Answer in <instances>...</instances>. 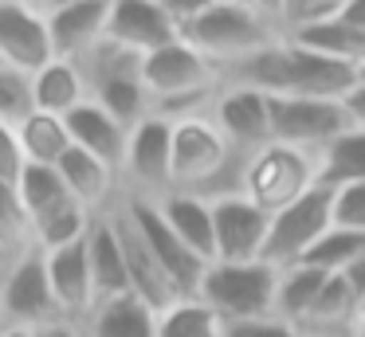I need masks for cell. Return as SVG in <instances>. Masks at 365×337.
Returning a JSON list of instances; mask_svg holds the SVG:
<instances>
[{
    "label": "cell",
    "instance_id": "cell-45",
    "mask_svg": "<svg viewBox=\"0 0 365 337\" xmlns=\"http://www.w3.org/2000/svg\"><path fill=\"white\" fill-rule=\"evenodd\" d=\"M0 4H12V0H0Z\"/></svg>",
    "mask_w": 365,
    "mask_h": 337
},
{
    "label": "cell",
    "instance_id": "cell-7",
    "mask_svg": "<svg viewBox=\"0 0 365 337\" xmlns=\"http://www.w3.org/2000/svg\"><path fill=\"white\" fill-rule=\"evenodd\" d=\"M349 125L354 122H349L341 98H291V94L267 98V130L275 145L318 157Z\"/></svg>",
    "mask_w": 365,
    "mask_h": 337
},
{
    "label": "cell",
    "instance_id": "cell-25",
    "mask_svg": "<svg viewBox=\"0 0 365 337\" xmlns=\"http://www.w3.org/2000/svg\"><path fill=\"white\" fill-rule=\"evenodd\" d=\"M20 133V149H24L28 165H43V169H56L59 161L71 149V133H67V122L56 114H28L24 122L16 125Z\"/></svg>",
    "mask_w": 365,
    "mask_h": 337
},
{
    "label": "cell",
    "instance_id": "cell-24",
    "mask_svg": "<svg viewBox=\"0 0 365 337\" xmlns=\"http://www.w3.org/2000/svg\"><path fill=\"white\" fill-rule=\"evenodd\" d=\"M314 161H318V185L322 188L365 185V130L349 125V130L338 133Z\"/></svg>",
    "mask_w": 365,
    "mask_h": 337
},
{
    "label": "cell",
    "instance_id": "cell-31",
    "mask_svg": "<svg viewBox=\"0 0 365 337\" xmlns=\"http://www.w3.org/2000/svg\"><path fill=\"white\" fill-rule=\"evenodd\" d=\"M28 114H36L32 102V75L12 67H0V122L20 125Z\"/></svg>",
    "mask_w": 365,
    "mask_h": 337
},
{
    "label": "cell",
    "instance_id": "cell-33",
    "mask_svg": "<svg viewBox=\"0 0 365 337\" xmlns=\"http://www.w3.org/2000/svg\"><path fill=\"white\" fill-rule=\"evenodd\" d=\"M330 216H334V227L365 235V185L330 188Z\"/></svg>",
    "mask_w": 365,
    "mask_h": 337
},
{
    "label": "cell",
    "instance_id": "cell-32",
    "mask_svg": "<svg viewBox=\"0 0 365 337\" xmlns=\"http://www.w3.org/2000/svg\"><path fill=\"white\" fill-rule=\"evenodd\" d=\"M341 4L346 0H283V20H279V28H283V36H291V31L326 24L341 12Z\"/></svg>",
    "mask_w": 365,
    "mask_h": 337
},
{
    "label": "cell",
    "instance_id": "cell-9",
    "mask_svg": "<svg viewBox=\"0 0 365 337\" xmlns=\"http://www.w3.org/2000/svg\"><path fill=\"white\" fill-rule=\"evenodd\" d=\"M126 196L158 200L173 188V122L161 114H150L130 130L126 161H122Z\"/></svg>",
    "mask_w": 365,
    "mask_h": 337
},
{
    "label": "cell",
    "instance_id": "cell-20",
    "mask_svg": "<svg viewBox=\"0 0 365 337\" xmlns=\"http://www.w3.org/2000/svg\"><path fill=\"white\" fill-rule=\"evenodd\" d=\"M158 212L169 232L185 243L208 266L216 263V235H212V204L197 192H165L158 196Z\"/></svg>",
    "mask_w": 365,
    "mask_h": 337
},
{
    "label": "cell",
    "instance_id": "cell-5",
    "mask_svg": "<svg viewBox=\"0 0 365 337\" xmlns=\"http://www.w3.org/2000/svg\"><path fill=\"white\" fill-rule=\"evenodd\" d=\"M275 286L279 271L259 263H212L205 271L197 298L220 321H247L275 313Z\"/></svg>",
    "mask_w": 365,
    "mask_h": 337
},
{
    "label": "cell",
    "instance_id": "cell-15",
    "mask_svg": "<svg viewBox=\"0 0 365 337\" xmlns=\"http://www.w3.org/2000/svg\"><path fill=\"white\" fill-rule=\"evenodd\" d=\"M40 255H43V266H48V282H51V294L59 302L63 321L83 326L87 313L95 310V282H91L87 239L67 243V247H56V251H40Z\"/></svg>",
    "mask_w": 365,
    "mask_h": 337
},
{
    "label": "cell",
    "instance_id": "cell-18",
    "mask_svg": "<svg viewBox=\"0 0 365 337\" xmlns=\"http://www.w3.org/2000/svg\"><path fill=\"white\" fill-rule=\"evenodd\" d=\"M63 122H67V133H71V145H75V149L98 157V161L110 165V169L122 177V161H126L130 130L118 122V118H110L103 106H98V102L87 98L79 110H71Z\"/></svg>",
    "mask_w": 365,
    "mask_h": 337
},
{
    "label": "cell",
    "instance_id": "cell-39",
    "mask_svg": "<svg viewBox=\"0 0 365 337\" xmlns=\"http://www.w3.org/2000/svg\"><path fill=\"white\" fill-rule=\"evenodd\" d=\"M334 20H341V24H349V28L365 31V0H346V4H341V12L334 16Z\"/></svg>",
    "mask_w": 365,
    "mask_h": 337
},
{
    "label": "cell",
    "instance_id": "cell-2",
    "mask_svg": "<svg viewBox=\"0 0 365 337\" xmlns=\"http://www.w3.org/2000/svg\"><path fill=\"white\" fill-rule=\"evenodd\" d=\"M142 86L150 94L153 114L161 118H189L205 114L220 90V71L185 39L158 47L153 55L142 59Z\"/></svg>",
    "mask_w": 365,
    "mask_h": 337
},
{
    "label": "cell",
    "instance_id": "cell-13",
    "mask_svg": "<svg viewBox=\"0 0 365 337\" xmlns=\"http://www.w3.org/2000/svg\"><path fill=\"white\" fill-rule=\"evenodd\" d=\"M212 204V235H216V263H259L263 239H267L271 216L259 212L244 192L220 196Z\"/></svg>",
    "mask_w": 365,
    "mask_h": 337
},
{
    "label": "cell",
    "instance_id": "cell-17",
    "mask_svg": "<svg viewBox=\"0 0 365 337\" xmlns=\"http://www.w3.org/2000/svg\"><path fill=\"white\" fill-rule=\"evenodd\" d=\"M48 12V36L56 59L79 63L106 39V20H110V0H79V4L43 8Z\"/></svg>",
    "mask_w": 365,
    "mask_h": 337
},
{
    "label": "cell",
    "instance_id": "cell-34",
    "mask_svg": "<svg viewBox=\"0 0 365 337\" xmlns=\"http://www.w3.org/2000/svg\"><path fill=\"white\" fill-rule=\"evenodd\" d=\"M224 337H299V329L287 326L283 318H247V321H224Z\"/></svg>",
    "mask_w": 365,
    "mask_h": 337
},
{
    "label": "cell",
    "instance_id": "cell-10",
    "mask_svg": "<svg viewBox=\"0 0 365 337\" xmlns=\"http://www.w3.org/2000/svg\"><path fill=\"white\" fill-rule=\"evenodd\" d=\"M122 204H126V212L134 216L138 232L145 235V243H150V251L158 255L161 271H165L169 282L177 286V294H181V298H197L200 282H205L208 263H205V259H197L173 232H169V224L161 219V212H158V200H145V196H126V192H122Z\"/></svg>",
    "mask_w": 365,
    "mask_h": 337
},
{
    "label": "cell",
    "instance_id": "cell-21",
    "mask_svg": "<svg viewBox=\"0 0 365 337\" xmlns=\"http://www.w3.org/2000/svg\"><path fill=\"white\" fill-rule=\"evenodd\" d=\"M87 259H91V282H95V306L130 294L126 259H122L118 235H114L106 212L95 216V224H91V232H87Z\"/></svg>",
    "mask_w": 365,
    "mask_h": 337
},
{
    "label": "cell",
    "instance_id": "cell-23",
    "mask_svg": "<svg viewBox=\"0 0 365 337\" xmlns=\"http://www.w3.org/2000/svg\"><path fill=\"white\" fill-rule=\"evenodd\" d=\"M83 329H87V337H158V313L142 298L126 294L95 306L83 321Z\"/></svg>",
    "mask_w": 365,
    "mask_h": 337
},
{
    "label": "cell",
    "instance_id": "cell-8",
    "mask_svg": "<svg viewBox=\"0 0 365 337\" xmlns=\"http://www.w3.org/2000/svg\"><path fill=\"white\" fill-rule=\"evenodd\" d=\"M334 227L330 216V188H310L302 200H294L291 208L275 212L267 224V239H263V263L275 266V271H287V266L302 263L310 255L318 239Z\"/></svg>",
    "mask_w": 365,
    "mask_h": 337
},
{
    "label": "cell",
    "instance_id": "cell-36",
    "mask_svg": "<svg viewBox=\"0 0 365 337\" xmlns=\"http://www.w3.org/2000/svg\"><path fill=\"white\" fill-rule=\"evenodd\" d=\"M153 4H158L161 12H165L169 20L177 24V28H185V24L197 20V16L205 12L208 4H216V0H153Z\"/></svg>",
    "mask_w": 365,
    "mask_h": 337
},
{
    "label": "cell",
    "instance_id": "cell-3",
    "mask_svg": "<svg viewBox=\"0 0 365 337\" xmlns=\"http://www.w3.org/2000/svg\"><path fill=\"white\" fill-rule=\"evenodd\" d=\"M279 36H283V28L271 24L267 16H259L255 8H247L244 0H216L197 20H189L181 28V39L189 47H197L216 71L255 55Z\"/></svg>",
    "mask_w": 365,
    "mask_h": 337
},
{
    "label": "cell",
    "instance_id": "cell-35",
    "mask_svg": "<svg viewBox=\"0 0 365 337\" xmlns=\"http://www.w3.org/2000/svg\"><path fill=\"white\" fill-rule=\"evenodd\" d=\"M24 149H20V133L16 125L0 122V185H16L24 172Z\"/></svg>",
    "mask_w": 365,
    "mask_h": 337
},
{
    "label": "cell",
    "instance_id": "cell-19",
    "mask_svg": "<svg viewBox=\"0 0 365 337\" xmlns=\"http://www.w3.org/2000/svg\"><path fill=\"white\" fill-rule=\"evenodd\" d=\"M59 169V180H63L67 196H71L79 208H87L91 216H103L118 204V172L110 165H103L98 157L83 153V149H67V157L56 165Z\"/></svg>",
    "mask_w": 365,
    "mask_h": 337
},
{
    "label": "cell",
    "instance_id": "cell-27",
    "mask_svg": "<svg viewBox=\"0 0 365 337\" xmlns=\"http://www.w3.org/2000/svg\"><path fill=\"white\" fill-rule=\"evenodd\" d=\"M16 196H20V204H24L32 227L40 224V219L56 216L59 208L75 204L71 196H67L63 180H59V169H43V165H24V172H20V180H16Z\"/></svg>",
    "mask_w": 365,
    "mask_h": 337
},
{
    "label": "cell",
    "instance_id": "cell-16",
    "mask_svg": "<svg viewBox=\"0 0 365 337\" xmlns=\"http://www.w3.org/2000/svg\"><path fill=\"white\" fill-rule=\"evenodd\" d=\"M106 39L145 59V55H153L158 47L181 39V28L161 12L153 0H110Z\"/></svg>",
    "mask_w": 365,
    "mask_h": 337
},
{
    "label": "cell",
    "instance_id": "cell-4",
    "mask_svg": "<svg viewBox=\"0 0 365 337\" xmlns=\"http://www.w3.org/2000/svg\"><path fill=\"white\" fill-rule=\"evenodd\" d=\"M318 188V161L314 153H302V149H287V145H263L247 157L244 169V188L240 192L255 204L259 212L275 216V212L291 208L294 200Z\"/></svg>",
    "mask_w": 365,
    "mask_h": 337
},
{
    "label": "cell",
    "instance_id": "cell-11",
    "mask_svg": "<svg viewBox=\"0 0 365 337\" xmlns=\"http://www.w3.org/2000/svg\"><path fill=\"white\" fill-rule=\"evenodd\" d=\"M110 227H114V235H118V247H122V259H126V274H130V294L134 298H142L145 306H150L153 313H161L165 306H173L177 298V286L169 282V274L161 271V263H158V255L150 251V243H145V235L138 232V224H134V216L126 212V204H122V196H118V204H114L110 212Z\"/></svg>",
    "mask_w": 365,
    "mask_h": 337
},
{
    "label": "cell",
    "instance_id": "cell-12",
    "mask_svg": "<svg viewBox=\"0 0 365 337\" xmlns=\"http://www.w3.org/2000/svg\"><path fill=\"white\" fill-rule=\"evenodd\" d=\"M51 59H56V51H51L48 12L40 8V0L0 4V67L36 75Z\"/></svg>",
    "mask_w": 365,
    "mask_h": 337
},
{
    "label": "cell",
    "instance_id": "cell-6",
    "mask_svg": "<svg viewBox=\"0 0 365 337\" xmlns=\"http://www.w3.org/2000/svg\"><path fill=\"white\" fill-rule=\"evenodd\" d=\"M0 321L9 329H32V333H43L63 321L48 282V266L36 247L16 255L0 274Z\"/></svg>",
    "mask_w": 365,
    "mask_h": 337
},
{
    "label": "cell",
    "instance_id": "cell-1",
    "mask_svg": "<svg viewBox=\"0 0 365 337\" xmlns=\"http://www.w3.org/2000/svg\"><path fill=\"white\" fill-rule=\"evenodd\" d=\"M357 71L326 59V55L302 47L299 39L279 36L255 55L220 71V86H247L267 98L291 94V98H346L357 86Z\"/></svg>",
    "mask_w": 365,
    "mask_h": 337
},
{
    "label": "cell",
    "instance_id": "cell-43",
    "mask_svg": "<svg viewBox=\"0 0 365 337\" xmlns=\"http://www.w3.org/2000/svg\"><path fill=\"white\" fill-rule=\"evenodd\" d=\"M4 337H40V333H32V329H9Z\"/></svg>",
    "mask_w": 365,
    "mask_h": 337
},
{
    "label": "cell",
    "instance_id": "cell-30",
    "mask_svg": "<svg viewBox=\"0 0 365 337\" xmlns=\"http://www.w3.org/2000/svg\"><path fill=\"white\" fill-rule=\"evenodd\" d=\"M0 243L12 255L32 251V224H28V212L16 196V185H0Z\"/></svg>",
    "mask_w": 365,
    "mask_h": 337
},
{
    "label": "cell",
    "instance_id": "cell-42",
    "mask_svg": "<svg viewBox=\"0 0 365 337\" xmlns=\"http://www.w3.org/2000/svg\"><path fill=\"white\" fill-rule=\"evenodd\" d=\"M59 4H79V0H40V8H59Z\"/></svg>",
    "mask_w": 365,
    "mask_h": 337
},
{
    "label": "cell",
    "instance_id": "cell-38",
    "mask_svg": "<svg viewBox=\"0 0 365 337\" xmlns=\"http://www.w3.org/2000/svg\"><path fill=\"white\" fill-rule=\"evenodd\" d=\"M341 279L349 282V290L357 294V302H361V310H365V251H361V255H357L354 263L346 266V274H341Z\"/></svg>",
    "mask_w": 365,
    "mask_h": 337
},
{
    "label": "cell",
    "instance_id": "cell-26",
    "mask_svg": "<svg viewBox=\"0 0 365 337\" xmlns=\"http://www.w3.org/2000/svg\"><path fill=\"white\" fill-rule=\"evenodd\" d=\"M326 279H330V274H322L318 266H307V263H294V266H287V271H279L275 318H283L287 326L299 329L302 318L310 313V306H314V298L322 294Z\"/></svg>",
    "mask_w": 365,
    "mask_h": 337
},
{
    "label": "cell",
    "instance_id": "cell-41",
    "mask_svg": "<svg viewBox=\"0 0 365 337\" xmlns=\"http://www.w3.org/2000/svg\"><path fill=\"white\" fill-rule=\"evenodd\" d=\"M12 259H16V255H12V251H9V247H4V243H0V274H4V266H9V263H12Z\"/></svg>",
    "mask_w": 365,
    "mask_h": 337
},
{
    "label": "cell",
    "instance_id": "cell-44",
    "mask_svg": "<svg viewBox=\"0 0 365 337\" xmlns=\"http://www.w3.org/2000/svg\"><path fill=\"white\" fill-rule=\"evenodd\" d=\"M4 333H9V326H4V321H0V337H4Z\"/></svg>",
    "mask_w": 365,
    "mask_h": 337
},
{
    "label": "cell",
    "instance_id": "cell-29",
    "mask_svg": "<svg viewBox=\"0 0 365 337\" xmlns=\"http://www.w3.org/2000/svg\"><path fill=\"white\" fill-rule=\"evenodd\" d=\"M365 251V235L357 232H341V227H330L322 239L310 247V255L302 259L307 266H318L322 274H346V266L354 263Z\"/></svg>",
    "mask_w": 365,
    "mask_h": 337
},
{
    "label": "cell",
    "instance_id": "cell-28",
    "mask_svg": "<svg viewBox=\"0 0 365 337\" xmlns=\"http://www.w3.org/2000/svg\"><path fill=\"white\" fill-rule=\"evenodd\" d=\"M158 337H224V321L200 298H177L158 313Z\"/></svg>",
    "mask_w": 365,
    "mask_h": 337
},
{
    "label": "cell",
    "instance_id": "cell-14",
    "mask_svg": "<svg viewBox=\"0 0 365 337\" xmlns=\"http://www.w3.org/2000/svg\"><path fill=\"white\" fill-rule=\"evenodd\" d=\"M208 118L216 122V130L228 138L232 149H255L271 145V130H267V94L247 90V86H220L208 106Z\"/></svg>",
    "mask_w": 365,
    "mask_h": 337
},
{
    "label": "cell",
    "instance_id": "cell-40",
    "mask_svg": "<svg viewBox=\"0 0 365 337\" xmlns=\"http://www.w3.org/2000/svg\"><path fill=\"white\" fill-rule=\"evenodd\" d=\"M247 8H255L259 16H267L271 24H279L283 20V0H244Z\"/></svg>",
    "mask_w": 365,
    "mask_h": 337
},
{
    "label": "cell",
    "instance_id": "cell-22",
    "mask_svg": "<svg viewBox=\"0 0 365 337\" xmlns=\"http://www.w3.org/2000/svg\"><path fill=\"white\" fill-rule=\"evenodd\" d=\"M87 98H91L87 78H83L79 63H71V59H51V63H43V67L32 75V102H36L40 114L67 118L71 110H79Z\"/></svg>",
    "mask_w": 365,
    "mask_h": 337
},
{
    "label": "cell",
    "instance_id": "cell-37",
    "mask_svg": "<svg viewBox=\"0 0 365 337\" xmlns=\"http://www.w3.org/2000/svg\"><path fill=\"white\" fill-rule=\"evenodd\" d=\"M341 106H346V114H349V122L357 125V130H365V75L357 78V86L341 98Z\"/></svg>",
    "mask_w": 365,
    "mask_h": 337
}]
</instances>
